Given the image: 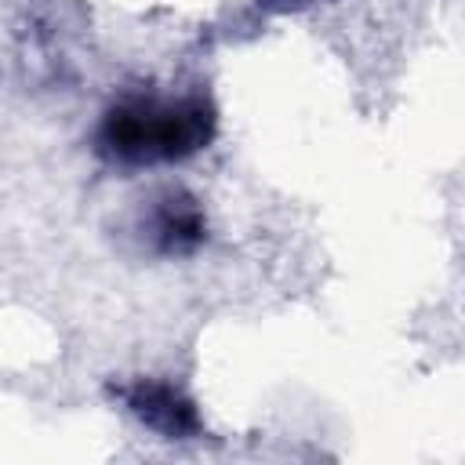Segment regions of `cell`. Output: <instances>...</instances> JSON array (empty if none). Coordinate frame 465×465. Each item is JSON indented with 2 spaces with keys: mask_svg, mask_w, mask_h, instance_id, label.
Instances as JSON below:
<instances>
[{
  "mask_svg": "<svg viewBox=\"0 0 465 465\" xmlns=\"http://www.w3.org/2000/svg\"><path fill=\"white\" fill-rule=\"evenodd\" d=\"M218 116L203 94L153 98L131 94L105 109L98 124V153L124 167L174 163L196 156L214 138Z\"/></svg>",
  "mask_w": 465,
  "mask_h": 465,
  "instance_id": "obj_1",
  "label": "cell"
},
{
  "mask_svg": "<svg viewBox=\"0 0 465 465\" xmlns=\"http://www.w3.org/2000/svg\"><path fill=\"white\" fill-rule=\"evenodd\" d=\"M120 400L127 403V411L142 425H149L153 432H160L167 440H193L203 429V421L196 414V403L182 389H174L171 381L142 378L134 385H124Z\"/></svg>",
  "mask_w": 465,
  "mask_h": 465,
  "instance_id": "obj_2",
  "label": "cell"
},
{
  "mask_svg": "<svg viewBox=\"0 0 465 465\" xmlns=\"http://www.w3.org/2000/svg\"><path fill=\"white\" fill-rule=\"evenodd\" d=\"M149 240L160 254L182 258L203 247L207 240V218L193 193L185 189H163L149 207Z\"/></svg>",
  "mask_w": 465,
  "mask_h": 465,
  "instance_id": "obj_3",
  "label": "cell"
},
{
  "mask_svg": "<svg viewBox=\"0 0 465 465\" xmlns=\"http://www.w3.org/2000/svg\"><path fill=\"white\" fill-rule=\"evenodd\" d=\"M269 4H276V7H294V4H305V0H269Z\"/></svg>",
  "mask_w": 465,
  "mask_h": 465,
  "instance_id": "obj_4",
  "label": "cell"
}]
</instances>
